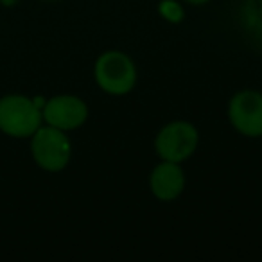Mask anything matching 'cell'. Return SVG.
<instances>
[{
  "label": "cell",
  "instance_id": "ba28073f",
  "mask_svg": "<svg viewBox=\"0 0 262 262\" xmlns=\"http://www.w3.org/2000/svg\"><path fill=\"white\" fill-rule=\"evenodd\" d=\"M160 13L169 22H180L183 18V9L176 4L174 0H164V2H160Z\"/></svg>",
  "mask_w": 262,
  "mask_h": 262
},
{
  "label": "cell",
  "instance_id": "9c48e42d",
  "mask_svg": "<svg viewBox=\"0 0 262 262\" xmlns=\"http://www.w3.org/2000/svg\"><path fill=\"white\" fill-rule=\"evenodd\" d=\"M187 2H190V4H205L208 0H187Z\"/></svg>",
  "mask_w": 262,
  "mask_h": 262
},
{
  "label": "cell",
  "instance_id": "30bf717a",
  "mask_svg": "<svg viewBox=\"0 0 262 262\" xmlns=\"http://www.w3.org/2000/svg\"><path fill=\"white\" fill-rule=\"evenodd\" d=\"M6 6H11V4H15V0H2Z\"/></svg>",
  "mask_w": 262,
  "mask_h": 262
},
{
  "label": "cell",
  "instance_id": "5b68a950",
  "mask_svg": "<svg viewBox=\"0 0 262 262\" xmlns=\"http://www.w3.org/2000/svg\"><path fill=\"white\" fill-rule=\"evenodd\" d=\"M230 120L239 133L246 137L262 135V95L257 92H241L230 102Z\"/></svg>",
  "mask_w": 262,
  "mask_h": 262
},
{
  "label": "cell",
  "instance_id": "6da1fadb",
  "mask_svg": "<svg viewBox=\"0 0 262 262\" xmlns=\"http://www.w3.org/2000/svg\"><path fill=\"white\" fill-rule=\"evenodd\" d=\"M40 108L31 99L9 95L0 101V129L11 137H31L40 127Z\"/></svg>",
  "mask_w": 262,
  "mask_h": 262
},
{
  "label": "cell",
  "instance_id": "52a82bcc",
  "mask_svg": "<svg viewBox=\"0 0 262 262\" xmlns=\"http://www.w3.org/2000/svg\"><path fill=\"white\" fill-rule=\"evenodd\" d=\"M151 190L162 201H171L178 198L185 185L183 171L174 162H162L151 174Z\"/></svg>",
  "mask_w": 262,
  "mask_h": 262
},
{
  "label": "cell",
  "instance_id": "277c9868",
  "mask_svg": "<svg viewBox=\"0 0 262 262\" xmlns=\"http://www.w3.org/2000/svg\"><path fill=\"white\" fill-rule=\"evenodd\" d=\"M198 146V131L189 122H172L157 137V153L165 162H183Z\"/></svg>",
  "mask_w": 262,
  "mask_h": 262
},
{
  "label": "cell",
  "instance_id": "7a4b0ae2",
  "mask_svg": "<svg viewBox=\"0 0 262 262\" xmlns=\"http://www.w3.org/2000/svg\"><path fill=\"white\" fill-rule=\"evenodd\" d=\"M95 79L104 92L124 95L135 86V65L122 52H106L95 63Z\"/></svg>",
  "mask_w": 262,
  "mask_h": 262
},
{
  "label": "cell",
  "instance_id": "3957f363",
  "mask_svg": "<svg viewBox=\"0 0 262 262\" xmlns=\"http://www.w3.org/2000/svg\"><path fill=\"white\" fill-rule=\"evenodd\" d=\"M33 157L47 171H61L70 158V142L58 127H38L33 137Z\"/></svg>",
  "mask_w": 262,
  "mask_h": 262
},
{
  "label": "cell",
  "instance_id": "8992f818",
  "mask_svg": "<svg viewBox=\"0 0 262 262\" xmlns=\"http://www.w3.org/2000/svg\"><path fill=\"white\" fill-rule=\"evenodd\" d=\"M86 104L72 95L54 97L43 106V119L49 122V126L58 127L61 131L81 126L86 120Z\"/></svg>",
  "mask_w": 262,
  "mask_h": 262
}]
</instances>
